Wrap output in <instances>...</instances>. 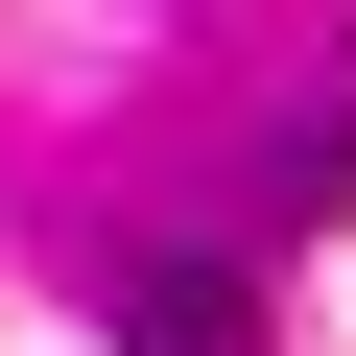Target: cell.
Returning <instances> with one entry per match:
<instances>
[{
    "label": "cell",
    "mask_w": 356,
    "mask_h": 356,
    "mask_svg": "<svg viewBox=\"0 0 356 356\" xmlns=\"http://www.w3.org/2000/svg\"><path fill=\"white\" fill-rule=\"evenodd\" d=\"M119 356H261V285L238 261H143L119 285Z\"/></svg>",
    "instance_id": "1"
}]
</instances>
